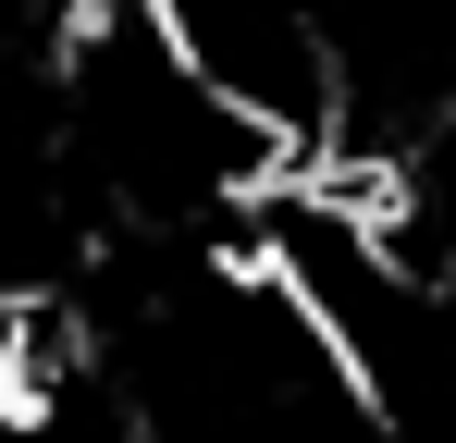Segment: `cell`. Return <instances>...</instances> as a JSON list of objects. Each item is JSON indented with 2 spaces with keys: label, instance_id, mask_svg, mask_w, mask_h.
I'll use <instances>...</instances> for the list:
<instances>
[{
  "label": "cell",
  "instance_id": "1",
  "mask_svg": "<svg viewBox=\"0 0 456 443\" xmlns=\"http://www.w3.org/2000/svg\"><path fill=\"white\" fill-rule=\"evenodd\" d=\"M160 37V62L185 74L198 99H223L247 136L284 148V173L333 148V50H321V12L308 0H124Z\"/></svg>",
  "mask_w": 456,
  "mask_h": 443
}]
</instances>
